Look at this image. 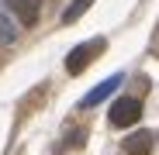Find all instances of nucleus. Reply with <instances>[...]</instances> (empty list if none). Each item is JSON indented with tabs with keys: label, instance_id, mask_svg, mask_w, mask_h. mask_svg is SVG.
<instances>
[{
	"label": "nucleus",
	"instance_id": "1",
	"mask_svg": "<svg viewBox=\"0 0 159 155\" xmlns=\"http://www.w3.org/2000/svg\"><path fill=\"white\" fill-rule=\"evenodd\" d=\"M104 45H107L104 38H93V41L76 45V48L69 52V55H66V72H69V76H80V72H83V69H87V66L97 59V52H104Z\"/></svg>",
	"mask_w": 159,
	"mask_h": 155
},
{
	"label": "nucleus",
	"instance_id": "5",
	"mask_svg": "<svg viewBox=\"0 0 159 155\" xmlns=\"http://www.w3.org/2000/svg\"><path fill=\"white\" fill-rule=\"evenodd\" d=\"M121 83H125V76H107V80H104L100 86H93V90H90V93L83 97V107H93V103L107 100V97H111V93H114V90H118Z\"/></svg>",
	"mask_w": 159,
	"mask_h": 155
},
{
	"label": "nucleus",
	"instance_id": "6",
	"mask_svg": "<svg viewBox=\"0 0 159 155\" xmlns=\"http://www.w3.org/2000/svg\"><path fill=\"white\" fill-rule=\"evenodd\" d=\"M93 7V0H73V4L62 11V24H73V21H80V17H83L87 11Z\"/></svg>",
	"mask_w": 159,
	"mask_h": 155
},
{
	"label": "nucleus",
	"instance_id": "3",
	"mask_svg": "<svg viewBox=\"0 0 159 155\" xmlns=\"http://www.w3.org/2000/svg\"><path fill=\"white\" fill-rule=\"evenodd\" d=\"M7 11L24 24V28H31V24H38V14H42V0H4Z\"/></svg>",
	"mask_w": 159,
	"mask_h": 155
},
{
	"label": "nucleus",
	"instance_id": "7",
	"mask_svg": "<svg viewBox=\"0 0 159 155\" xmlns=\"http://www.w3.org/2000/svg\"><path fill=\"white\" fill-rule=\"evenodd\" d=\"M0 41H14V28H11V21L0 14Z\"/></svg>",
	"mask_w": 159,
	"mask_h": 155
},
{
	"label": "nucleus",
	"instance_id": "8",
	"mask_svg": "<svg viewBox=\"0 0 159 155\" xmlns=\"http://www.w3.org/2000/svg\"><path fill=\"white\" fill-rule=\"evenodd\" d=\"M156 138H159V135H156Z\"/></svg>",
	"mask_w": 159,
	"mask_h": 155
},
{
	"label": "nucleus",
	"instance_id": "2",
	"mask_svg": "<svg viewBox=\"0 0 159 155\" xmlns=\"http://www.w3.org/2000/svg\"><path fill=\"white\" fill-rule=\"evenodd\" d=\"M107 117H111L114 127H131V124L142 117V100H139V97H121V100H114Z\"/></svg>",
	"mask_w": 159,
	"mask_h": 155
},
{
	"label": "nucleus",
	"instance_id": "4",
	"mask_svg": "<svg viewBox=\"0 0 159 155\" xmlns=\"http://www.w3.org/2000/svg\"><path fill=\"white\" fill-rule=\"evenodd\" d=\"M152 141H156V135H149V131H135V135L125 138L121 152H125V155H149V152H152Z\"/></svg>",
	"mask_w": 159,
	"mask_h": 155
}]
</instances>
